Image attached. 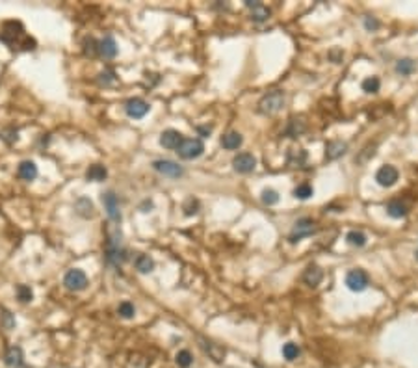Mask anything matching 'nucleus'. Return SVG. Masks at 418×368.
Instances as JSON below:
<instances>
[{"label": "nucleus", "mask_w": 418, "mask_h": 368, "mask_svg": "<svg viewBox=\"0 0 418 368\" xmlns=\"http://www.w3.org/2000/svg\"><path fill=\"white\" fill-rule=\"evenodd\" d=\"M0 41L6 43L10 48H19V50H34L36 48V40H32L24 26L19 20H8L0 28Z\"/></svg>", "instance_id": "nucleus-1"}, {"label": "nucleus", "mask_w": 418, "mask_h": 368, "mask_svg": "<svg viewBox=\"0 0 418 368\" xmlns=\"http://www.w3.org/2000/svg\"><path fill=\"white\" fill-rule=\"evenodd\" d=\"M284 106V93L282 92H270L258 100V112L264 116H274Z\"/></svg>", "instance_id": "nucleus-2"}, {"label": "nucleus", "mask_w": 418, "mask_h": 368, "mask_svg": "<svg viewBox=\"0 0 418 368\" xmlns=\"http://www.w3.org/2000/svg\"><path fill=\"white\" fill-rule=\"evenodd\" d=\"M204 151V145L201 140L197 138H184L182 144L176 147V154L182 158V160H194V158L201 156Z\"/></svg>", "instance_id": "nucleus-3"}, {"label": "nucleus", "mask_w": 418, "mask_h": 368, "mask_svg": "<svg viewBox=\"0 0 418 368\" xmlns=\"http://www.w3.org/2000/svg\"><path fill=\"white\" fill-rule=\"evenodd\" d=\"M346 284L348 288L353 290V292H362L368 286V274L360 268L350 270L346 276Z\"/></svg>", "instance_id": "nucleus-4"}, {"label": "nucleus", "mask_w": 418, "mask_h": 368, "mask_svg": "<svg viewBox=\"0 0 418 368\" xmlns=\"http://www.w3.org/2000/svg\"><path fill=\"white\" fill-rule=\"evenodd\" d=\"M64 284H66L69 290L80 292V290H84L86 286H88V276L78 268L69 270L66 274V277H64Z\"/></svg>", "instance_id": "nucleus-5"}, {"label": "nucleus", "mask_w": 418, "mask_h": 368, "mask_svg": "<svg viewBox=\"0 0 418 368\" xmlns=\"http://www.w3.org/2000/svg\"><path fill=\"white\" fill-rule=\"evenodd\" d=\"M152 170L158 171L160 175H166V177H171V178H178L182 177V168L178 164H175V162H171V160H154L152 162Z\"/></svg>", "instance_id": "nucleus-6"}, {"label": "nucleus", "mask_w": 418, "mask_h": 368, "mask_svg": "<svg viewBox=\"0 0 418 368\" xmlns=\"http://www.w3.org/2000/svg\"><path fill=\"white\" fill-rule=\"evenodd\" d=\"M314 230H316V227H314L312 220H308V218H303V220H300V222L294 225V229H292V232H290V242H292V244L300 242L301 238L310 236Z\"/></svg>", "instance_id": "nucleus-7"}, {"label": "nucleus", "mask_w": 418, "mask_h": 368, "mask_svg": "<svg viewBox=\"0 0 418 368\" xmlns=\"http://www.w3.org/2000/svg\"><path fill=\"white\" fill-rule=\"evenodd\" d=\"M232 168L238 173H251L256 168V158L251 152H240L232 158Z\"/></svg>", "instance_id": "nucleus-8"}, {"label": "nucleus", "mask_w": 418, "mask_h": 368, "mask_svg": "<svg viewBox=\"0 0 418 368\" xmlns=\"http://www.w3.org/2000/svg\"><path fill=\"white\" fill-rule=\"evenodd\" d=\"M376 180H378L379 186L390 188V186H394L396 180H398V170H396L394 166H383V168H379L378 173H376Z\"/></svg>", "instance_id": "nucleus-9"}, {"label": "nucleus", "mask_w": 418, "mask_h": 368, "mask_svg": "<svg viewBox=\"0 0 418 368\" xmlns=\"http://www.w3.org/2000/svg\"><path fill=\"white\" fill-rule=\"evenodd\" d=\"M102 203H104L106 214L110 218L112 222H121V212H119V201L116 198V194L112 192H106L102 196Z\"/></svg>", "instance_id": "nucleus-10"}, {"label": "nucleus", "mask_w": 418, "mask_h": 368, "mask_svg": "<svg viewBox=\"0 0 418 368\" xmlns=\"http://www.w3.org/2000/svg\"><path fill=\"white\" fill-rule=\"evenodd\" d=\"M124 110H126V116H128V118L142 119L145 114L150 110V106L147 104L144 99H130L126 102V106H124Z\"/></svg>", "instance_id": "nucleus-11"}, {"label": "nucleus", "mask_w": 418, "mask_h": 368, "mask_svg": "<svg viewBox=\"0 0 418 368\" xmlns=\"http://www.w3.org/2000/svg\"><path fill=\"white\" fill-rule=\"evenodd\" d=\"M182 134L178 130H173V128H170V130H164L162 136H160V145L162 147H166V149H176L178 145L182 144Z\"/></svg>", "instance_id": "nucleus-12"}, {"label": "nucleus", "mask_w": 418, "mask_h": 368, "mask_svg": "<svg viewBox=\"0 0 418 368\" xmlns=\"http://www.w3.org/2000/svg\"><path fill=\"white\" fill-rule=\"evenodd\" d=\"M4 362H6V366H10V368H20L22 366V362H24V355H22L20 346H12V348H8L6 355H4Z\"/></svg>", "instance_id": "nucleus-13"}, {"label": "nucleus", "mask_w": 418, "mask_h": 368, "mask_svg": "<svg viewBox=\"0 0 418 368\" xmlns=\"http://www.w3.org/2000/svg\"><path fill=\"white\" fill-rule=\"evenodd\" d=\"M348 144L346 142H340V140H333L326 145V158L327 160H336L342 154H346Z\"/></svg>", "instance_id": "nucleus-14"}, {"label": "nucleus", "mask_w": 418, "mask_h": 368, "mask_svg": "<svg viewBox=\"0 0 418 368\" xmlns=\"http://www.w3.org/2000/svg\"><path fill=\"white\" fill-rule=\"evenodd\" d=\"M17 175H19V178L30 182V180H34V178L38 177V166L34 164L32 160H24V162H20L19 164Z\"/></svg>", "instance_id": "nucleus-15"}, {"label": "nucleus", "mask_w": 418, "mask_h": 368, "mask_svg": "<svg viewBox=\"0 0 418 368\" xmlns=\"http://www.w3.org/2000/svg\"><path fill=\"white\" fill-rule=\"evenodd\" d=\"M97 50L100 56H104V58H114L116 54H118V43H116V40L112 38V36H106L104 40L98 43Z\"/></svg>", "instance_id": "nucleus-16"}, {"label": "nucleus", "mask_w": 418, "mask_h": 368, "mask_svg": "<svg viewBox=\"0 0 418 368\" xmlns=\"http://www.w3.org/2000/svg\"><path fill=\"white\" fill-rule=\"evenodd\" d=\"M201 348L210 355V359H214L216 362H222L223 357H225V348H222L220 344H214V342L202 340L201 338Z\"/></svg>", "instance_id": "nucleus-17"}, {"label": "nucleus", "mask_w": 418, "mask_h": 368, "mask_svg": "<svg viewBox=\"0 0 418 368\" xmlns=\"http://www.w3.org/2000/svg\"><path fill=\"white\" fill-rule=\"evenodd\" d=\"M242 142L244 138L240 132H229V134H225L222 138V147L227 149V151H234V149H238L242 145Z\"/></svg>", "instance_id": "nucleus-18"}, {"label": "nucleus", "mask_w": 418, "mask_h": 368, "mask_svg": "<svg viewBox=\"0 0 418 368\" xmlns=\"http://www.w3.org/2000/svg\"><path fill=\"white\" fill-rule=\"evenodd\" d=\"M246 6L251 8L253 12H251V17H253V20H256V22H260V20H266L270 17V10L266 6H262L260 2H246Z\"/></svg>", "instance_id": "nucleus-19"}, {"label": "nucleus", "mask_w": 418, "mask_h": 368, "mask_svg": "<svg viewBox=\"0 0 418 368\" xmlns=\"http://www.w3.org/2000/svg\"><path fill=\"white\" fill-rule=\"evenodd\" d=\"M322 277H324V272H322L318 266H308V268L305 270V274H303V281H305L308 286H316V284H320Z\"/></svg>", "instance_id": "nucleus-20"}, {"label": "nucleus", "mask_w": 418, "mask_h": 368, "mask_svg": "<svg viewBox=\"0 0 418 368\" xmlns=\"http://www.w3.org/2000/svg\"><path fill=\"white\" fill-rule=\"evenodd\" d=\"M106 175H108V171H106L104 166H100V164L92 166L90 170L86 171V178L92 180V182H100V180H104Z\"/></svg>", "instance_id": "nucleus-21"}, {"label": "nucleus", "mask_w": 418, "mask_h": 368, "mask_svg": "<svg viewBox=\"0 0 418 368\" xmlns=\"http://www.w3.org/2000/svg\"><path fill=\"white\" fill-rule=\"evenodd\" d=\"M386 212L390 218H404L407 214V206L400 199H392L390 203L386 204Z\"/></svg>", "instance_id": "nucleus-22"}, {"label": "nucleus", "mask_w": 418, "mask_h": 368, "mask_svg": "<svg viewBox=\"0 0 418 368\" xmlns=\"http://www.w3.org/2000/svg\"><path fill=\"white\" fill-rule=\"evenodd\" d=\"M134 264H136V270L140 274H149L154 268V262H152V258L149 255H138Z\"/></svg>", "instance_id": "nucleus-23"}, {"label": "nucleus", "mask_w": 418, "mask_h": 368, "mask_svg": "<svg viewBox=\"0 0 418 368\" xmlns=\"http://www.w3.org/2000/svg\"><path fill=\"white\" fill-rule=\"evenodd\" d=\"M286 158H288V164L296 168V166H301L305 160H307V152L303 151V149H298V151H296V149H290Z\"/></svg>", "instance_id": "nucleus-24"}, {"label": "nucleus", "mask_w": 418, "mask_h": 368, "mask_svg": "<svg viewBox=\"0 0 418 368\" xmlns=\"http://www.w3.org/2000/svg\"><path fill=\"white\" fill-rule=\"evenodd\" d=\"M300 354H301L300 346L294 344V342H286V344L282 346V355H284L286 361H294V359H298Z\"/></svg>", "instance_id": "nucleus-25"}, {"label": "nucleus", "mask_w": 418, "mask_h": 368, "mask_svg": "<svg viewBox=\"0 0 418 368\" xmlns=\"http://www.w3.org/2000/svg\"><path fill=\"white\" fill-rule=\"evenodd\" d=\"M312 186L310 184H307V182H303V184H300L298 188L294 190V198L296 199H301V201H305V199H308V198H312Z\"/></svg>", "instance_id": "nucleus-26"}, {"label": "nucleus", "mask_w": 418, "mask_h": 368, "mask_svg": "<svg viewBox=\"0 0 418 368\" xmlns=\"http://www.w3.org/2000/svg\"><path fill=\"white\" fill-rule=\"evenodd\" d=\"M346 240H348V244H352V246L362 248L366 244V234L364 232H360V230H352V232H348Z\"/></svg>", "instance_id": "nucleus-27"}, {"label": "nucleus", "mask_w": 418, "mask_h": 368, "mask_svg": "<svg viewBox=\"0 0 418 368\" xmlns=\"http://www.w3.org/2000/svg\"><path fill=\"white\" fill-rule=\"evenodd\" d=\"M118 312H119L121 318L130 320V318H134V314H136V309H134V305H132L130 302H123V303H119Z\"/></svg>", "instance_id": "nucleus-28"}, {"label": "nucleus", "mask_w": 418, "mask_h": 368, "mask_svg": "<svg viewBox=\"0 0 418 368\" xmlns=\"http://www.w3.org/2000/svg\"><path fill=\"white\" fill-rule=\"evenodd\" d=\"M396 71H398L400 74H411V72L414 71V62L409 58L400 60L398 64H396Z\"/></svg>", "instance_id": "nucleus-29"}, {"label": "nucleus", "mask_w": 418, "mask_h": 368, "mask_svg": "<svg viewBox=\"0 0 418 368\" xmlns=\"http://www.w3.org/2000/svg\"><path fill=\"white\" fill-rule=\"evenodd\" d=\"M17 298H19V302H22V303L32 302V298H34L32 288L26 286V284H19V286H17Z\"/></svg>", "instance_id": "nucleus-30"}, {"label": "nucleus", "mask_w": 418, "mask_h": 368, "mask_svg": "<svg viewBox=\"0 0 418 368\" xmlns=\"http://www.w3.org/2000/svg\"><path fill=\"white\" fill-rule=\"evenodd\" d=\"M192 362H194V357H192V354H190L188 350H182V352L176 354V364L180 368H188Z\"/></svg>", "instance_id": "nucleus-31"}, {"label": "nucleus", "mask_w": 418, "mask_h": 368, "mask_svg": "<svg viewBox=\"0 0 418 368\" xmlns=\"http://www.w3.org/2000/svg\"><path fill=\"white\" fill-rule=\"evenodd\" d=\"M379 86H381V82H379L378 76H370V78H366L364 82H362V90H364L366 93H378Z\"/></svg>", "instance_id": "nucleus-32"}, {"label": "nucleus", "mask_w": 418, "mask_h": 368, "mask_svg": "<svg viewBox=\"0 0 418 368\" xmlns=\"http://www.w3.org/2000/svg\"><path fill=\"white\" fill-rule=\"evenodd\" d=\"M279 201V196H277V192L275 190H264L262 192V203L268 204V206H272V204H275Z\"/></svg>", "instance_id": "nucleus-33"}, {"label": "nucleus", "mask_w": 418, "mask_h": 368, "mask_svg": "<svg viewBox=\"0 0 418 368\" xmlns=\"http://www.w3.org/2000/svg\"><path fill=\"white\" fill-rule=\"evenodd\" d=\"M303 130H305V126L301 125V123H298V119H292V121H290V128H288V134H290L292 138L300 136Z\"/></svg>", "instance_id": "nucleus-34"}, {"label": "nucleus", "mask_w": 418, "mask_h": 368, "mask_svg": "<svg viewBox=\"0 0 418 368\" xmlns=\"http://www.w3.org/2000/svg\"><path fill=\"white\" fill-rule=\"evenodd\" d=\"M2 326H4L6 329H14L15 328V318L10 314L8 310H4V312H2Z\"/></svg>", "instance_id": "nucleus-35"}, {"label": "nucleus", "mask_w": 418, "mask_h": 368, "mask_svg": "<svg viewBox=\"0 0 418 368\" xmlns=\"http://www.w3.org/2000/svg\"><path fill=\"white\" fill-rule=\"evenodd\" d=\"M116 80V76H114V72L110 71V69H106L104 72H100V82L104 86H108V84H112Z\"/></svg>", "instance_id": "nucleus-36"}, {"label": "nucleus", "mask_w": 418, "mask_h": 368, "mask_svg": "<svg viewBox=\"0 0 418 368\" xmlns=\"http://www.w3.org/2000/svg\"><path fill=\"white\" fill-rule=\"evenodd\" d=\"M364 24H366V28H368V30H374V28H378L379 26V22L378 20H370V17H366L364 19Z\"/></svg>", "instance_id": "nucleus-37"}, {"label": "nucleus", "mask_w": 418, "mask_h": 368, "mask_svg": "<svg viewBox=\"0 0 418 368\" xmlns=\"http://www.w3.org/2000/svg\"><path fill=\"white\" fill-rule=\"evenodd\" d=\"M197 130L201 132V134H210V126H199Z\"/></svg>", "instance_id": "nucleus-38"}]
</instances>
